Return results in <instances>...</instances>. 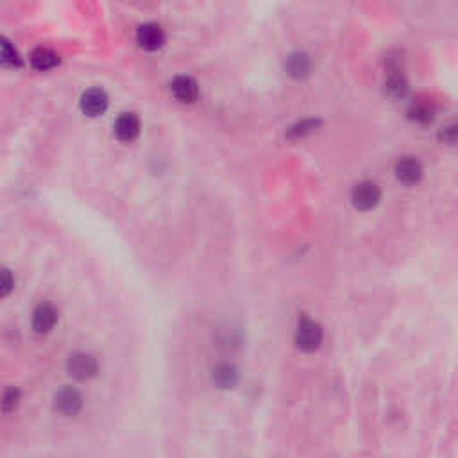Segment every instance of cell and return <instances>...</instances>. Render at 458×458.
Returning a JSON list of instances; mask_svg holds the SVG:
<instances>
[{
  "label": "cell",
  "instance_id": "cell-1",
  "mask_svg": "<svg viewBox=\"0 0 458 458\" xmlns=\"http://www.w3.org/2000/svg\"><path fill=\"white\" fill-rule=\"evenodd\" d=\"M82 407H84V398H82L81 390H77L72 385H65L54 394V410L61 417L74 419L81 414Z\"/></svg>",
  "mask_w": 458,
  "mask_h": 458
},
{
  "label": "cell",
  "instance_id": "cell-2",
  "mask_svg": "<svg viewBox=\"0 0 458 458\" xmlns=\"http://www.w3.org/2000/svg\"><path fill=\"white\" fill-rule=\"evenodd\" d=\"M66 372L74 380L88 381L99 374V360L86 351H75L66 358Z\"/></svg>",
  "mask_w": 458,
  "mask_h": 458
},
{
  "label": "cell",
  "instance_id": "cell-3",
  "mask_svg": "<svg viewBox=\"0 0 458 458\" xmlns=\"http://www.w3.org/2000/svg\"><path fill=\"white\" fill-rule=\"evenodd\" d=\"M322 328H320L319 322L311 320L310 317H301L297 322V328H295V344L301 351L304 353H311V351L319 349L320 344H322Z\"/></svg>",
  "mask_w": 458,
  "mask_h": 458
},
{
  "label": "cell",
  "instance_id": "cell-4",
  "mask_svg": "<svg viewBox=\"0 0 458 458\" xmlns=\"http://www.w3.org/2000/svg\"><path fill=\"white\" fill-rule=\"evenodd\" d=\"M57 320H59V311L48 301L39 303L38 306L33 311V317H30V326L35 329V333L38 335H48L52 329L56 328Z\"/></svg>",
  "mask_w": 458,
  "mask_h": 458
},
{
  "label": "cell",
  "instance_id": "cell-5",
  "mask_svg": "<svg viewBox=\"0 0 458 458\" xmlns=\"http://www.w3.org/2000/svg\"><path fill=\"white\" fill-rule=\"evenodd\" d=\"M351 199H353V204L358 210H371V208L376 206L381 199V192L378 188L376 183L372 181H362L355 186V190H353V195H351Z\"/></svg>",
  "mask_w": 458,
  "mask_h": 458
},
{
  "label": "cell",
  "instance_id": "cell-6",
  "mask_svg": "<svg viewBox=\"0 0 458 458\" xmlns=\"http://www.w3.org/2000/svg\"><path fill=\"white\" fill-rule=\"evenodd\" d=\"M136 42L145 51H158L165 44V33L156 24H145L136 30Z\"/></svg>",
  "mask_w": 458,
  "mask_h": 458
},
{
  "label": "cell",
  "instance_id": "cell-7",
  "mask_svg": "<svg viewBox=\"0 0 458 458\" xmlns=\"http://www.w3.org/2000/svg\"><path fill=\"white\" fill-rule=\"evenodd\" d=\"M108 108V95L99 88H91V90L84 91L81 97V109L90 117H97L102 115Z\"/></svg>",
  "mask_w": 458,
  "mask_h": 458
},
{
  "label": "cell",
  "instance_id": "cell-8",
  "mask_svg": "<svg viewBox=\"0 0 458 458\" xmlns=\"http://www.w3.org/2000/svg\"><path fill=\"white\" fill-rule=\"evenodd\" d=\"M170 90H172L174 97L181 100V102H195L199 97V84L195 79L188 77V75H179V77L174 79Z\"/></svg>",
  "mask_w": 458,
  "mask_h": 458
},
{
  "label": "cell",
  "instance_id": "cell-9",
  "mask_svg": "<svg viewBox=\"0 0 458 458\" xmlns=\"http://www.w3.org/2000/svg\"><path fill=\"white\" fill-rule=\"evenodd\" d=\"M396 176L405 185H414L423 178V165L419 160H415L412 156H407L396 165Z\"/></svg>",
  "mask_w": 458,
  "mask_h": 458
},
{
  "label": "cell",
  "instance_id": "cell-10",
  "mask_svg": "<svg viewBox=\"0 0 458 458\" xmlns=\"http://www.w3.org/2000/svg\"><path fill=\"white\" fill-rule=\"evenodd\" d=\"M140 133V118L134 113H122L115 122V134L122 142H131Z\"/></svg>",
  "mask_w": 458,
  "mask_h": 458
},
{
  "label": "cell",
  "instance_id": "cell-11",
  "mask_svg": "<svg viewBox=\"0 0 458 458\" xmlns=\"http://www.w3.org/2000/svg\"><path fill=\"white\" fill-rule=\"evenodd\" d=\"M212 380L219 389H233L238 383V372L231 363H219L213 367Z\"/></svg>",
  "mask_w": 458,
  "mask_h": 458
},
{
  "label": "cell",
  "instance_id": "cell-12",
  "mask_svg": "<svg viewBox=\"0 0 458 458\" xmlns=\"http://www.w3.org/2000/svg\"><path fill=\"white\" fill-rule=\"evenodd\" d=\"M286 70H288V74L295 79H303L310 74L311 63L310 57L304 54V52H294V54H290L286 57Z\"/></svg>",
  "mask_w": 458,
  "mask_h": 458
},
{
  "label": "cell",
  "instance_id": "cell-13",
  "mask_svg": "<svg viewBox=\"0 0 458 458\" xmlns=\"http://www.w3.org/2000/svg\"><path fill=\"white\" fill-rule=\"evenodd\" d=\"M22 390L15 387V385H9L8 389H4L2 396H0V412L6 415H11L20 408L22 405Z\"/></svg>",
  "mask_w": 458,
  "mask_h": 458
},
{
  "label": "cell",
  "instance_id": "cell-14",
  "mask_svg": "<svg viewBox=\"0 0 458 458\" xmlns=\"http://www.w3.org/2000/svg\"><path fill=\"white\" fill-rule=\"evenodd\" d=\"M59 63V56L51 48L38 47L30 54V65L36 70H51Z\"/></svg>",
  "mask_w": 458,
  "mask_h": 458
},
{
  "label": "cell",
  "instance_id": "cell-15",
  "mask_svg": "<svg viewBox=\"0 0 458 458\" xmlns=\"http://www.w3.org/2000/svg\"><path fill=\"white\" fill-rule=\"evenodd\" d=\"M385 88L389 91L390 95L399 99V97H405L408 91V82L405 74H403L399 68H392L387 75V81H385Z\"/></svg>",
  "mask_w": 458,
  "mask_h": 458
},
{
  "label": "cell",
  "instance_id": "cell-16",
  "mask_svg": "<svg viewBox=\"0 0 458 458\" xmlns=\"http://www.w3.org/2000/svg\"><path fill=\"white\" fill-rule=\"evenodd\" d=\"M15 285H17V280H15L13 271L8 267H0V299H6L13 294Z\"/></svg>",
  "mask_w": 458,
  "mask_h": 458
},
{
  "label": "cell",
  "instance_id": "cell-17",
  "mask_svg": "<svg viewBox=\"0 0 458 458\" xmlns=\"http://www.w3.org/2000/svg\"><path fill=\"white\" fill-rule=\"evenodd\" d=\"M319 124H320V120H313V118H310V120L297 122L295 126H292L288 129V138H301V136H306V134H310L311 131L319 126Z\"/></svg>",
  "mask_w": 458,
  "mask_h": 458
},
{
  "label": "cell",
  "instance_id": "cell-18",
  "mask_svg": "<svg viewBox=\"0 0 458 458\" xmlns=\"http://www.w3.org/2000/svg\"><path fill=\"white\" fill-rule=\"evenodd\" d=\"M412 120L419 122V124H428V122L433 120V111L428 108V106H424V104H417L414 108L408 111Z\"/></svg>",
  "mask_w": 458,
  "mask_h": 458
},
{
  "label": "cell",
  "instance_id": "cell-19",
  "mask_svg": "<svg viewBox=\"0 0 458 458\" xmlns=\"http://www.w3.org/2000/svg\"><path fill=\"white\" fill-rule=\"evenodd\" d=\"M2 48H4V56L8 57L11 63H15V61H18V54L17 51H15L13 47H11V44L9 42H6V39H2Z\"/></svg>",
  "mask_w": 458,
  "mask_h": 458
},
{
  "label": "cell",
  "instance_id": "cell-20",
  "mask_svg": "<svg viewBox=\"0 0 458 458\" xmlns=\"http://www.w3.org/2000/svg\"><path fill=\"white\" fill-rule=\"evenodd\" d=\"M441 138L448 143H455V140H457V129H455V126L444 127V131L441 133Z\"/></svg>",
  "mask_w": 458,
  "mask_h": 458
}]
</instances>
